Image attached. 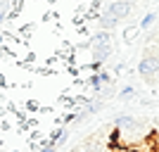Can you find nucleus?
<instances>
[{"mask_svg": "<svg viewBox=\"0 0 159 152\" xmlns=\"http://www.w3.org/2000/svg\"><path fill=\"white\" fill-rule=\"evenodd\" d=\"M138 74L145 81H152L154 76L159 74V57H154V55H145V57L138 62Z\"/></svg>", "mask_w": 159, "mask_h": 152, "instance_id": "f257e3e1", "label": "nucleus"}, {"mask_svg": "<svg viewBox=\"0 0 159 152\" xmlns=\"http://www.w3.org/2000/svg\"><path fill=\"white\" fill-rule=\"evenodd\" d=\"M109 14H114L116 19H126V17H131V12H133V2H126V0H112L109 5L105 7Z\"/></svg>", "mask_w": 159, "mask_h": 152, "instance_id": "f03ea898", "label": "nucleus"}, {"mask_svg": "<svg viewBox=\"0 0 159 152\" xmlns=\"http://www.w3.org/2000/svg\"><path fill=\"white\" fill-rule=\"evenodd\" d=\"M90 45V62H107L109 57H112V43H102V45H93V43H88Z\"/></svg>", "mask_w": 159, "mask_h": 152, "instance_id": "7ed1b4c3", "label": "nucleus"}, {"mask_svg": "<svg viewBox=\"0 0 159 152\" xmlns=\"http://www.w3.org/2000/svg\"><path fill=\"white\" fill-rule=\"evenodd\" d=\"M98 24H100V29H102V31H114V29L119 26V19H116L114 14H109V12L105 10V12L98 17Z\"/></svg>", "mask_w": 159, "mask_h": 152, "instance_id": "20e7f679", "label": "nucleus"}, {"mask_svg": "<svg viewBox=\"0 0 159 152\" xmlns=\"http://www.w3.org/2000/svg\"><path fill=\"white\" fill-rule=\"evenodd\" d=\"M90 43L93 45H102V43H112V31H95L93 36H90Z\"/></svg>", "mask_w": 159, "mask_h": 152, "instance_id": "39448f33", "label": "nucleus"}, {"mask_svg": "<svg viewBox=\"0 0 159 152\" xmlns=\"http://www.w3.org/2000/svg\"><path fill=\"white\" fill-rule=\"evenodd\" d=\"M138 31H140V26H126L124 29V43L131 45L133 40H135V36H138Z\"/></svg>", "mask_w": 159, "mask_h": 152, "instance_id": "423d86ee", "label": "nucleus"}, {"mask_svg": "<svg viewBox=\"0 0 159 152\" xmlns=\"http://www.w3.org/2000/svg\"><path fill=\"white\" fill-rule=\"evenodd\" d=\"M154 21H157V14H154V12H147L145 17L140 19V24H138V26H140V29H150V26L154 24Z\"/></svg>", "mask_w": 159, "mask_h": 152, "instance_id": "0eeeda50", "label": "nucleus"}, {"mask_svg": "<svg viewBox=\"0 0 159 152\" xmlns=\"http://www.w3.org/2000/svg\"><path fill=\"white\" fill-rule=\"evenodd\" d=\"M133 98H135V88H133V86H126V88H121V93H119V100L128 102V100H133Z\"/></svg>", "mask_w": 159, "mask_h": 152, "instance_id": "6e6552de", "label": "nucleus"}, {"mask_svg": "<svg viewBox=\"0 0 159 152\" xmlns=\"http://www.w3.org/2000/svg\"><path fill=\"white\" fill-rule=\"evenodd\" d=\"M26 107H29V112H40V109H43V107L38 105V100H29Z\"/></svg>", "mask_w": 159, "mask_h": 152, "instance_id": "1a4fd4ad", "label": "nucleus"}, {"mask_svg": "<svg viewBox=\"0 0 159 152\" xmlns=\"http://www.w3.org/2000/svg\"><path fill=\"white\" fill-rule=\"evenodd\" d=\"M57 150H60V147H55V145H48V147H43L40 152H57Z\"/></svg>", "mask_w": 159, "mask_h": 152, "instance_id": "9d476101", "label": "nucleus"}, {"mask_svg": "<svg viewBox=\"0 0 159 152\" xmlns=\"http://www.w3.org/2000/svg\"><path fill=\"white\" fill-rule=\"evenodd\" d=\"M121 152H140V150H135V147H121Z\"/></svg>", "mask_w": 159, "mask_h": 152, "instance_id": "9b49d317", "label": "nucleus"}]
</instances>
